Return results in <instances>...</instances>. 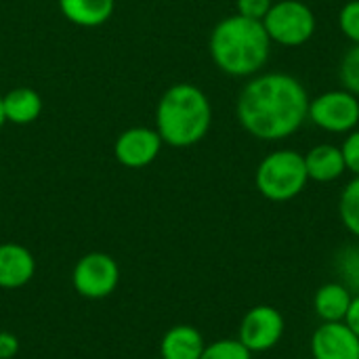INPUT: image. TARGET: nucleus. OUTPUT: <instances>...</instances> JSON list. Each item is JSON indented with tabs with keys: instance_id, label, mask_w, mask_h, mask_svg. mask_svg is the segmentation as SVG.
I'll list each match as a JSON object with an SVG mask.
<instances>
[{
	"instance_id": "nucleus-23",
	"label": "nucleus",
	"mask_w": 359,
	"mask_h": 359,
	"mask_svg": "<svg viewBox=\"0 0 359 359\" xmlns=\"http://www.w3.org/2000/svg\"><path fill=\"white\" fill-rule=\"evenodd\" d=\"M276 0H236V13L255 21H263Z\"/></svg>"
},
{
	"instance_id": "nucleus-4",
	"label": "nucleus",
	"mask_w": 359,
	"mask_h": 359,
	"mask_svg": "<svg viewBox=\"0 0 359 359\" xmlns=\"http://www.w3.org/2000/svg\"><path fill=\"white\" fill-rule=\"evenodd\" d=\"M307 183L305 158L297 149H276L267 154L255 172V185L269 202H290L303 194Z\"/></svg>"
},
{
	"instance_id": "nucleus-20",
	"label": "nucleus",
	"mask_w": 359,
	"mask_h": 359,
	"mask_svg": "<svg viewBox=\"0 0 359 359\" xmlns=\"http://www.w3.org/2000/svg\"><path fill=\"white\" fill-rule=\"evenodd\" d=\"M339 78L343 88L359 97V44H351V48L343 55L339 65Z\"/></svg>"
},
{
	"instance_id": "nucleus-21",
	"label": "nucleus",
	"mask_w": 359,
	"mask_h": 359,
	"mask_svg": "<svg viewBox=\"0 0 359 359\" xmlns=\"http://www.w3.org/2000/svg\"><path fill=\"white\" fill-rule=\"evenodd\" d=\"M339 27L351 44H359V0H349L341 6Z\"/></svg>"
},
{
	"instance_id": "nucleus-14",
	"label": "nucleus",
	"mask_w": 359,
	"mask_h": 359,
	"mask_svg": "<svg viewBox=\"0 0 359 359\" xmlns=\"http://www.w3.org/2000/svg\"><path fill=\"white\" fill-rule=\"evenodd\" d=\"M2 109H4L6 122L17 124V126H27L40 118L42 97L38 90L29 86H17V88H11L6 95H2Z\"/></svg>"
},
{
	"instance_id": "nucleus-13",
	"label": "nucleus",
	"mask_w": 359,
	"mask_h": 359,
	"mask_svg": "<svg viewBox=\"0 0 359 359\" xmlns=\"http://www.w3.org/2000/svg\"><path fill=\"white\" fill-rule=\"evenodd\" d=\"M204 337L198 328L172 326L160 341V359H200L204 353Z\"/></svg>"
},
{
	"instance_id": "nucleus-22",
	"label": "nucleus",
	"mask_w": 359,
	"mask_h": 359,
	"mask_svg": "<svg viewBox=\"0 0 359 359\" xmlns=\"http://www.w3.org/2000/svg\"><path fill=\"white\" fill-rule=\"evenodd\" d=\"M341 151H343L347 170L353 177H359V128L345 135V141L341 145Z\"/></svg>"
},
{
	"instance_id": "nucleus-6",
	"label": "nucleus",
	"mask_w": 359,
	"mask_h": 359,
	"mask_svg": "<svg viewBox=\"0 0 359 359\" xmlns=\"http://www.w3.org/2000/svg\"><path fill=\"white\" fill-rule=\"evenodd\" d=\"M307 120L324 133L347 135L359 126V97L347 88L320 93L309 101Z\"/></svg>"
},
{
	"instance_id": "nucleus-24",
	"label": "nucleus",
	"mask_w": 359,
	"mask_h": 359,
	"mask_svg": "<svg viewBox=\"0 0 359 359\" xmlns=\"http://www.w3.org/2000/svg\"><path fill=\"white\" fill-rule=\"evenodd\" d=\"M17 353H19V339L8 330H0V359H13Z\"/></svg>"
},
{
	"instance_id": "nucleus-8",
	"label": "nucleus",
	"mask_w": 359,
	"mask_h": 359,
	"mask_svg": "<svg viewBox=\"0 0 359 359\" xmlns=\"http://www.w3.org/2000/svg\"><path fill=\"white\" fill-rule=\"evenodd\" d=\"M286 330L284 316L271 305H257L248 309L240 322L238 341L250 353H265L280 345Z\"/></svg>"
},
{
	"instance_id": "nucleus-18",
	"label": "nucleus",
	"mask_w": 359,
	"mask_h": 359,
	"mask_svg": "<svg viewBox=\"0 0 359 359\" xmlns=\"http://www.w3.org/2000/svg\"><path fill=\"white\" fill-rule=\"evenodd\" d=\"M339 217L345 229L359 240V177H353L341 191Z\"/></svg>"
},
{
	"instance_id": "nucleus-11",
	"label": "nucleus",
	"mask_w": 359,
	"mask_h": 359,
	"mask_svg": "<svg viewBox=\"0 0 359 359\" xmlns=\"http://www.w3.org/2000/svg\"><path fill=\"white\" fill-rule=\"evenodd\" d=\"M36 273L34 255L15 242L0 244V288L13 290L25 286Z\"/></svg>"
},
{
	"instance_id": "nucleus-9",
	"label": "nucleus",
	"mask_w": 359,
	"mask_h": 359,
	"mask_svg": "<svg viewBox=\"0 0 359 359\" xmlns=\"http://www.w3.org/2000/svg\"><path fill=\"white\" fill-rule=\"evenodd\" d=\"M162 137L156 128L149 126H133L118 135L114 143V156L116 160L126 168H145L162 151Z\"/></svg>"
},
{
	"instance_id": "nucleus-15",
	"label": "nucleus",
	"mask_w": 359,
	"mask_h": 359,
	"mask_svg": "<svg viewBox=\"0 0 359 359\" xmlns=\"http://www.w3.org/2000/svg\"><path fill=\"white\" fill-rule=\"evenodd\" d=\"M59 11L78 27H99L114 15L116 0H59Z\"/></svg>"
},
{
	"instance_id": "nucleus-2",
	"label": "nucleus",
	"mask_w": 359,
	"mask_h": 359,
	"mask_svg": "<svg viewBox=\"0 0 359 359\" xmlns=\"http://www.w3.org/2000/svg\"><path fill=\"white\" fill-rule=\"evenodd\" d=\"M208 53L212 63L231 78H252L263 72L271 55V40L263 21L242 15L223 17L210 32Z\"/></svg>"
},
{
	"instance_id": "nucleus-26",
	"label": "nucleus",
	"mask_w": 359,
	"mask_h": 359,
	"mask_svg": "<svg viewBox=\"0 0 359 359\" xmlns=\"http://www.w3.org/2000/svg\"><path fill=\"white\" fill-rule=\"evenodd\" d=\"M6 124V118H4V109H2V97H0V128Z\"/></svg>"
},
{
	"instance_id": "nucleus-16",
	"label": "nucleus",
	"mask_w": 359,
	"mask_h": 359,
	"mask_svg": "<svg viewBox=\"0 0 359 359\" xmlns=\"http://www.w3.org/2000/svg\"><path fill=\"white\" fill-rule=\"evenodd\" d=\"M353 294L341 282H326L313 297V309L322 322H345Z\"/></svg>"
},
{
	"instance_id": "nucleus-12",
	"label": "nucleus",
	"mask_w": 359,
	"mask_h": 359,
	"mask_svg": "<svg viewBox=\"0 0 359 359\" xmlns=\"http://www.w3.org/2000/svg\"><path fill=\"white\" fill-rule=\"evenodd\" d=\"M303 158H305V168H307L309 181L334 183L347 172L345 158H343V151L339 145L320 143V145L311 147L307 154H303Z\"/></svg>"
},
{
	"instance_id": "nucleus-3",
	"label": "nucleus",
	"mask_w": 359,
	"mask_h": 359,
	"mask_svg": "<svg viewBox=\"0 0 359 359\" xmlns=\"http://www.w3.org/2000/svg\"><path fill=\"white\" fill-rule=\"evenodd\" d=\"M212 126V105L208 95L191 84L168 86L156 107V130L164 145L183 149L200 143Z\"/></svg>"
},
{
	"instance_id": "nucleus-25",
	"label": "nucleus",
	"mask_w": 359,
	"mask_h": 359,
	"mask_svg": "<svg viewBox=\"0 0 359 359\" xmlns=\"http://www.w3.org/2000/svg\"><path fill=\"white\" fill-rule=\"evenodd\" d=\"M345 324L359 337V294H353V299H351L349 311L345 316Z\"/></svg>"
},
{
	"instance_id": "nucleus-1",
	"label": "nucleus",
	"mask_w": 359,
	"mask_h": 359,
	"mask_svg": "<svg viewBox=\"0 0 359 359\" xmlns=\"http://www.w3.org/2000/svg\"><path fill=\"white\" fill-rule=\"evenodd\" d=\"M309 101L305 84L292 74L261 72L240 90L236 118L259 141H284L307 122Z\"/></svg>"
},
{
	"instance_id": "nucleus-5",
	"label": "nucleus",
	"mask_w": 359,
	"mask_h": 359,
	"mask_svg": "<svg viewBox=\"0 0 359 359\" xmlns=\"http://www.w3.org/2000/svg\"><path fill=\"white\" fill-rule=\"evenodd\" d=\"M271 44L297 48L307 44L318 27L316 13L303 0H278L263 19Z\"/></svg>"
},
{
	"instance_id": "nucleus-10",
	"label": "nucleus",
	"mask_w": 359,
	"mask_h": 359,
	"mask_svg": "<svg viewBox=\"0 0 359 359\" xmlns=\"http://www.w3.org/2000/svg\"><path fill=\"white\" fill-rule=\"evenodd\" d=\"M309 347L313 359H359V337L345 322H322Z\"/></svg>"
},
{
	"instance_id": "nucleus-7",
	"label": "nucleus",
	"mask_w": 359,
	"mask_h": 359,
	"mask_svg": "<svg viewBox=\"0 0 359 359\" xmlns=\"http://www.w3.org/2000/svg\"><path fill=\"white\" fill-rule=\"evenodd\" d=\"M72 282L80 297L101 301L118 288L120 267L114 257L105 252H88L76 263Z\"/></svg>"
},
{
	"instance_id": "nucleus-17",
	"label": "nucleus",
	"mask_w": 359,
	"mask_h": 359,
	"mask_svg": "<svg viewBox=\"0 0 359 359\" xmlns=\"http://www.w3.org/2000/svg\"><path fill=\"white\" fill-rule=\"evenodd\" d=\"M337 282L349 288L351 294H359V244L343 246L334 257Z\"/></svg>"
},
{
	"instance_id": "nucleus-19",
	"label": "nucleus",
	"mask_w": 359,
	"mask_h": 359,
	"mask_svg": "<svg viewBox=\"0 0 359 359\" xmlns=\"http://www.w3.org/2000/svg\"><path fill=\"white\" fill-rule=\"evenodd\" d=\"M200 359H252V353L238 339H221L206 345Z\"/></svg>"
}]
</instances>
